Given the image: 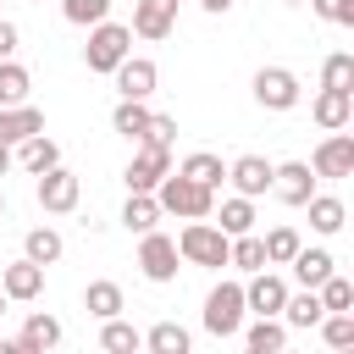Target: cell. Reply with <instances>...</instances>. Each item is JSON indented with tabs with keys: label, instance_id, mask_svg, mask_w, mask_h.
<instances>
[{
	"label": "cell",
	"instance_id": "d4e9b609",
	"mask_svg": "<svg viewBox=\"0 0 354 354\" xmlns=\"http://www.w3.org/2000/svg\"><path fill=\"white\" fill-rule=\"evenodd\" d=\"M155 221H160L155 194H127V205H122V227H127V232H149Z\"/></svg>",
	"mask_w": 354,
	"mask_h": 354
},
{
	"label": "cell",
	"instance_id": "ffe728a7",
	"mask_svg": "<svg viewBox=\"0 0 354 354\" xmlns=\"http://www.w3.org/2000/svg\"><path fill=\"white\" fill-rule=\"evenodd\" d=\"M321 315H326V310H321V293H315V288H304V293H288V299H282V326L310 332Z\"/></svg>",
	"mask_w": 354,
	"mask_h": 354
},
{
	"label": "cell",
	"instance_id": "60d3db41",
	"mask_svg": "<svg viewBox=\"0 0 354 354\" xmlns=\"http://www.w3.org/2000/svg\"><path fill=\"white\" fill-rule=\"evenodd\" d=\"M6 55H17V22L0 17V61H6Z\"/></svg>",
	"mask_w": 354,
	"mask_h": 354
},
{
	"label": "cell",
	"instance_id": "ba28073f",
	"mask_svg": "<svg viewBox=\"0 0 354 354\" xmlns=\"http://www.w3.org/2000/svg\"><path fill=\"white\" fill-rule=\"evenodd\" d=\"M144 243H138V266H144V277L149 282H171L177 277V238H166V232H138Z\"/></svg>",
	"mask_w": 354,
	"mask_h": 354
},
{
	"label": "cell",
	"instance_id": "8d00e7d4",
	"mask_svg": "<svg viewBox=\"0 0 354 354\" xmlns=\"http://www.w3.org/2000/svg\"><path fill=\"white\" fill-rule=\"evenodd\" d=\"M61 17L77 22V28H94V22L111 17V0H61Z\"/></svg>",
	"mask_w": 354,
	"mask_h": 354
},
{
	"label": "cell",
	"instance_id": "cb8c5ba5",
	"mask_svg": "<svg viewBox=\"0 0 354 354\" xmlns=\"http://www.w3.org/2000/svg\"><path fill=\"white\" fill-rule=\"evenodd\" d=\"M216 227H221L227 238H238V232H254V199H243V194L221 199V216H216Z\"/></svg>",
	"mask_w": 354,
	"mask_h": 354
},
{
	"label": "cell",
	"instance_id": "52a82bcc",
	"mask_svg": "<svg viewBox=\"0 0 354 354\" xmlns=\"http://www.w3.org/2000/svg\"><path fill=\"white\" fill-rule=\"evenodd\" d=\"M254 100H260L266 111H293V105H299V77H293L288 66H260V72H254Z\"/></svg>",
	"mask_w": 354,
	"mask_h": 354
},
{
	"label": "cell",
	"instance_id": "f1b7e54d",
	"mask_svg": "<svg viewBox=\"0 0 354 354\" xmlns=\"http://www.w3.org/2000/svg\"><path fill=\"white\" fill-rule=\"evenodd\" d=\"M33 94V77H28V66H17L11 55L0 61V105H22Z\"/></svg>",
	"mask_w": 354,
	"mask_h": 354
},
{
	"label": "cell",
	"instance_id": "74e56055",
	"mask_svg": "<svg viewBox=\"0 0 354 354\" xmlns=\"http://www.w3.org/2000/svg\"><path fill=\"white\" fill-rule=\"evenodd\" d=\"M315 293H321V310H354V282H348V277H337V271H332Z\"/></svg>",
	"mask_w": 354,
	"mask_h": 354
},
{
	"label": "cell",
	"instance_id": "8fae6325",
	"mask_svg": "<svg viewBox=\"0 0 354 354\" xmlns=\"http://www.w3.org/2000/svg\"><path fill=\"white\" fill-rule=\"evenodd\" d=\"M271 194H277L282 205H304V199L315 194V171H310L304 160H282V166H271Z\"/></svg>",
	"mask_w": 354,
	"mask_h": 354
},
{
	"label": "cell",
	"instance_id": "ab89813d",
	"mask_svg": "<svg viewBox=\"0 0 354 354\" xmlns=\"http://www.w3.org/2000/svg\"><path fill=\"white\" fill-rule=\"evenodd\" d=\"M321 22H337V28H354V0H310Z\"/></svg>",
	"mask_w": 354,
	"mask_h": 354
},
{
	"label": "cell",
	"instance_id": "6da1fadb",
	"mask_svg": "<svg viewBox=\"0 0 354 354\" xmlns=\"http://www.w3.org/2000/svg\"><path fill=\"white\" fill-rule=\"evenodd\" d=\"M155 205H160V210H171V216L205 221V216H216V188H205V183L183 177V171H166V177L155 183Z\"/></svg>",
	"mask_w": 354,
	"mask_h": 354
},
{
	"label": "cell",
	"instance_id": "44dd1931",
	"mask_svg": "<svg viewBox=\"0 0 354 354\" xmlns=\"http://www.w3.org/2000/svg\"><path fill=\"white\" fill-rule=\"evenodd\" d=\"M17 160L39 177V171H50V166H61V149H55V138H44V133H28L22 144H17Z\"/></svg>",
	"mask_w": 354,
	"mask_h": 354
},
{
	"label": "cell",
	"instance_id": "3957f363",
	"mask_svg": "<svg viewBox=\"0 0 354 354\" xmlns=\"http://www.w3.org/2000/svg\"><path fill=\"white\" fill-rule=\"evenodd\" d=\"M122 55H133V28H122V22H94L88 28V44H83V61H88V72H116V61Z\"/></svg>",
	"mask_w": 354,
	"mask_h": 354
},
{
	"label": "cell",
	"instance_id": "2e32d148",
	"mask_svg": "<svg viewBox=\"0 0 354 354\" xmlns=\"http://www.w3.org/2000/svg\"><path fill=\"white\" fill-rule=\"evenodd\" d=\"M227 177H232V188H238L243 199H260V194L271 188V160H266V155H238V160L227 166Z\"/></svg>",
	"mask_w": 354,
	"mask_h": 354
},
{
	"label": "cell",
	"instance_id": "d6986e66",
	"mask_svg": "<svg viewBox=\"0 0 354 354\" xmlns=\"http://www.w3.org/2000/svg\"><path fill=\"white\" fill-rule=\"evenodd\" d=\"M288 266H293V277H299L304 288H321V282H326V277L337 271V260H332L326 249H304V243H299V254H293Z\"/></svg>",
	"mask_w": 354,
	"mask_h": 354
},
{
	"label": "cell",
	"instance_id": "4fadbf2b",
	"mask_svg": "<svg viewBox=\"0 0 354 354\" xmlns=\"http://www.w3.org/2000/svg\"><path fill=\"white\" fill-rule=\"evenodd\" d=\"M0 293H6V299H22V304H28V299H39V293H44V266L22 254L17 266H6V271H0Z\"/></svg>",
	"mask_w": 354,
	"mask_h": 354
},
{
	"label": "cell",
	"instance_id": "7402d4cb",
	"mask_svg": "<svg viewBox=\"0 0 354 354\" xmlns=\"http://www.w3.org/2000/svg\"><path fill=\"white\" fill-rule=\"evenodd\" d=\"M83 310H88L94 321L122 315V288H116V282H105V277H100V282H88V288H83Z\"/></svg>",
	"mask_w": 354,
	"mask_h": 354
},
{
	"label": "cell",
	"instance_id": "277c9868",
	"mask_svg": "<svg viewBox=\"0 0 354 354\" xmlns=\"http://www.w3.org/2000/svg\"><path fill=\"white\" fill-rule=\"evenodd\" d=\"M243 326V282H216L205 293V332L210 337H232Z\"/></svg>",
	"mask_w": 354,
	"mask_h": 354
},
{
	"label": "cell",
	"instance_id": "e0dca14e",
	"mask_svg": "<svg viewBox=\"0 0 354 354\" xmlns=\"http://www.w3.org/2000/svg\"><path fill=\"white\" fill-rule=\"evenodd\" d=\"M28 133H44V111L39 105H0V144H22Z\"/></svg>",
	"mask_w": 354,
	"mask_h": 354
},
{
	"label": "cell",
	"instance_id": "e575fe53",
	"mask_svg": "<svg viewBox=\"0 0 354 354\" xmlns=\"http://www.w3.org/2000/svg\"><path fill=\"white\" fill-rule=\"evenodd\" d=\"M315 326H321V337H326L332 348H354V315H348V310H326Z\"/></svg>",
	"mask_w": 354,
	"mask_h": 354
},
{
	"label": "cell",
	"instance_id": "836d02e7",
	"mask_svg": "<svg viewBox=\"0 0 354 354\" xmlns=\"http://www.w3.org/2000/svg\"><path fill=\"white\" fill-rule=\"evenodd\" d=\"M260 243H266V266H288V260L299 254V232H293V227H271Z\"/></svg>",
	"mask_w": 354,
	"mask_h": 354
},
{
	"label": "cell",
	"instance_id": "f546056e",
	"mask_svg": "<svg viewBox=\"0 0 354 354\" xmlns=\"http://www.w3.org/2000/svg\"><path fill=\"white\" fill-rule=\"evenodd\" d=\"M177 171H183V177H194V183H205V188H221V177H227V166H221L210 149H194Z\"/></svg>",
	"mask_w": 354,
	"mask_h": 354
},
{
	"label": "cell",
	"instance_id": "d6a6232c",
	"mask_svg": "<svg viewBox=\"0 0 354 354\" xmlns=\"http://www.w3.org/2000/svg\"><path fill=\"white\" fill-rule=\"evenodd\" d=\"M144 122H149V105H144V100H122V105L111 111V127H116L122 138H133V144H138Z\"/></svg>",
	"mask_w": 354,
	"mask_h": 354
},
{
	"label": "cell",
	"instance_id": "9a60e30c",
	"mask_svg": "<svg viewBox=\"0 0 354 354\" xmlns=\"http://www.w3.org/2000/svg\"><path fill=\"white\" fill-rule=\"evenodd\" d=\"M310 116H315V127H326V133L348 127V116H354V88H321L315 105H310Z\"/></svg>",
	"mask_w": 354,
	"mask_h": 354
},
{
	"label": "cell",
	"instance_id": "30bf717a",
	"mask_svg": "<svg viewBox=\"0 0 354 354\" xmlns=\"http://www.w3.org/2000/svg\"><path fill=\"white\" fill-rule=\"evenodd\" d=\"M111 77H116V88H122V100H149V94H155V83H160V72H155V61H144V55H122Z\"/></svg>",
	"mask_w": 354,
	"mask_h": 354
},
{
	"label": "cell",
	"instance_id": "7a4b0ae2",
	"mask_svg": "<svg viewBox=\"0 0 354 354\" xmlns=\"http://www.w3.org/2000/svg\"><path fill=\"white\" fill-rule=\"evenodd\" d=\"M227 232L205 216V221H188L183 232H177V260H188V266H227Z\"/></svg>",
	"mask_w": 354,
	"mask_h": 354
},
{
	"label": "cell",
	"instance_id": "484cf974",
	"mask_svg": "<svg viewBox=\"0 0 354 354\" xmlns=\"http://www.w3.org/2000/svg\"><path fill=\"white\" fill-rule=\"evenodd\" d=\"M249 348H254V354H282V348H288V326H282L277 315H260V321L249 326Z\"/></svg>",
	"mask_w": 354,
	"mask_h": 354
},
{
	"label": "cell",
	"instance_id": "4316f807",
	"mask_svg": "<svg viewBox=\"0 0 354 354\" xmlns=\"http://www.w3.org/2000/svg\"><path fill=\"white\" fill-rule=\"evenodd\" d=\"M100 348H111V354H138V348H144V332H138V326H127L122 315H111V321H105V332H100Z\"/></svg>",
	"mask_w": 354,
	"mask_h": 354
},
{
	"label": "cell",
	"instance_id": "5b68a950",
	"mask_svg": "<svg viewBox=\"0 0 354 354\" xmlns=\"http://www.w3.org/2000/svg\"><path fill=\"white\" fill-rule=\"evenodd\" d=\"M39 205L50 210V216H66V210H77V199H83V183H77V171H66V166H50V171H39Z\"/></svg>",
	"mask_w": 354,
	"mask_h": 354
},
{
	"label": "cell",
	"instance_id": "1f68e13d",
	"mask_svg": "<svg viewBox=\"0 0 354 354\" xmlns=\"http://www.w3.org/2000/svg\"><path fill=\"white\" fill-rule=\"evenodd\" d=\"M227 266H238V271H260V266H266V243H260L254 232H238V238L227 243Z\"/></svg>",
	"mask_w": 354,
	"mask_h": 354
},
{
	"label": "cell",
	"instance_id": "83f0119b",
	"mask_svg": "<svg viewBox=\"0 0 354 354\" xmlns=\"http://www.w3.org/2000/svg\"><path fill=\"white\" fill-rule=\"evenodd\" d=\"M144 348H149V354H188V332H183L177 321H155V326L144 332Z\"/></svg>",
	"mask_w": 354,
	"mask_h": 354
},
{
	"label": "cell",
	"instance_id": "8992f818",
	"mask_svg": "<svg viewBox=\"0 0 354 354\" xmlns=\"http://www.w3.org/2000/svg\"><path fill=\"white\" fill-rule=\"evenodd\" d=\"M171 171V149H160V144H138V155L127 160V194H155V183Z\"/></svg>",
	"mask_w": 354,
	"mask_h": 354
},
{
	"label": "cell",
	"instance_id": "f6af8a7d",
	"mask_svg": "<svg viewBox=\"0 0 354 354\" xmlns=\"http://www.w3.org/2000/svg\"><path fill=\"white\" fill-rule=\"evenodd\" d=\"M0 216H6V194H0Z\"/></svg>",
	"mask_w": 354,
	"mask_h": 354
},
{
	"label": "cell",
	"instance_id": "ac0fdd59",
	"mask_svg": "<svg viewBox=\"0 0 354 354\" xmlns=\"http://www.w3.org/2000/svg\"><path fill=\"white\" fill-rule=\"evenodd\" d=\"M55 343H61V321H55V315H28L22 332H17V348H22V354H44V348H55Z\"/></svg>",
	"mask_w": 354,
	"mask_h": 354
},
{
	"label": "cell",
	"instance_id": "b9f144b4",
	"mask_svg": "<svg viewBox=\"0 0 354 354\" xmlns=\"http://www.w3.org/2000/svg\"><path fill=\"white\" fill-rule=\"evenodd\" d=\"M11 171V144H0V177Z\"/></svg>",
	"mask_w": 354,
	"mask_h": 354
},
{
	"label": "cell",
	"instance_id": "603a6c76",
	"mask_svg": "<svg viewBox=\"0 0 354 354\" xmlns=\"http://www.w3.org/2000/svg\"><path fill=\"white\" fill-rule=\"evenodd\" d=\"M304 205H310V227H315V232H326V238L343 232V216H348L343 199H332V194H310Z\"/></svg>",
	"mask_w": 354,
	"mask_h": 354
},
{
	"label": "cell",
	"instance_id": "7c38bea8",
	"mask_svg": "<svg viewBox=\"0 0 354 354\" xmlns=\"http://www.w3.org/2000/svg\"><path fill=\"white\" fill-rule=\"evenodd\" d=\"M282 299H288V282H282V277H271L266 266H260V271H249L243 310H254V315H282Z\"/></svg>",
	"mask_w": 354,
	"mask_h": 354
},
{
	"label": "cell",
	"instance_id": "7bdbcfd3",
	"mask_svg": "<svg viewBox=\"0 0 354 354\" xmlns=\"http://www.w3.org/2000/svg\"><path fill=\"white\" fill-rule=\"evenodd\" d=\"M205 11H232V0H205Z\"/></svg>",
	"mask_w": 354,
	"mask_h": 354
},
{
	"label": "cell",
	"instance_id": "d590c367",
	"mask_svg": "<svg viewBox=\"0 0 354 354\" xmlns=\"http://www.w3.org/2000/svg\"><path fill=\"white\" fill-rule=\"evenodd\" d=\"M321 88H354V55L348 50H337V55L321 61Z\"/></svg>",
	"mask_w": 354,
	"mask_h": 354
},
{
	"label": "cell",
	"instance_id": "4dcf8cb0",
	"mask_svg": "<svg viewBox=\"0 0 354 354\" xmlns=\"http://www.w3.org/2000/svg\"><path fill=\"white\" fill-rule=\"evenodd\" d=\"M22 254L39 260V266H55V260H61V232H55V227H33V232L22 238Z\"/></svg>",
	"mask_w": 354,
	"mask_h": 354
},
{
	"label": "cell",
	"instance_id": "5bb4252c",
	"mask_svg": "<svg viewBox=\"0 0 354 354\" xmlns=\"http://www.w3.org/2000/svg\"><path fill=\"white\" fill-rule=\"evenodd\" d=\"M177 28V0H138L133 6V33L138 39H166Z\"/></svg>",
	"mask_w": 354,
	"mask_h": 354
},
{
	"label": "cell",
	"instance_id": "9c48e42d",
	"mask_svg": "<svg viewBox=\"0 0 354 354\" xmlns=\"http://www.w3.org/2000/svg\"><path fill=\"white\" fill-rule=\"evenodd\" d=\"M310 171H315V177H332V183H337V177H354V138H348L343 127H337L332 138H321Z\"/></svg>",
	"mask_w": 354,
	"mask_h": 354
},
{
	"label": "cell",
	"instance_id": "ee69618b",
	"mask_svg": "<svg viewBox=\"0 0 354 354\" xmlns=\"http://www.w3.org/2000/svg\"><path fill=\"white\" fill-rule=\"evenodd\" d=\"M0 315H6V293H0Z\"/></svg>",
	"mask_w": 354,
	"mask_h": 354
},
{
	"label": "cell",
	"instance_id": "f35d334b",
	"mask_svg": "<svg viewBox=\"0 0 354 354\" xmlns=\"http://www.w3.org/2000/svg\"><path fill=\"white\" fill-rule=\"evenodd\" d=\"M138 144H160V149H171V144H177V116H155V111H149Z\"/></svg>",
	"mask_w": 354,
	"mask_h": 354
}]
</instances>
